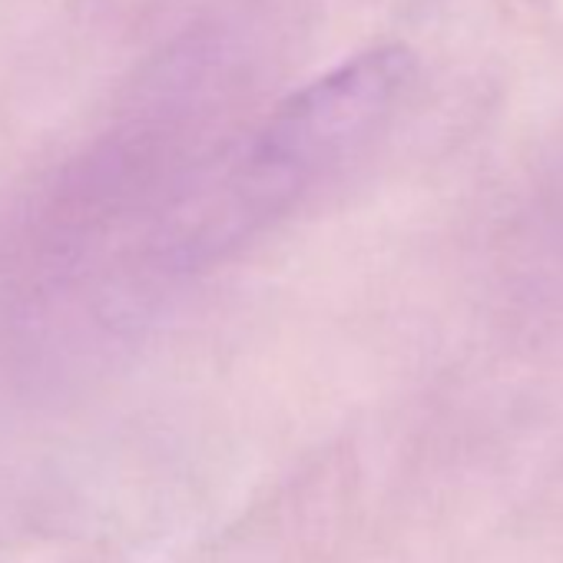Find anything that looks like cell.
I'll use <instances>...</instances> for the list:
<instances>
[{"label": "cell", "mask_w": 563, "mask_h": 563, "mask_svg": "<svg viewBox=\"0 0 563 563\" xmlns=\"http://www.w3.org/2000/svg\"><path fill=\"white\" fill-rule=\"evenodd\" d=\"M418 77V54L388 41L332 64L282 97L212 186L199 216L202 239L229 245L292 212L391 130Z\"/></svg>", "instance_id": "obj_1"}]
</instances>
